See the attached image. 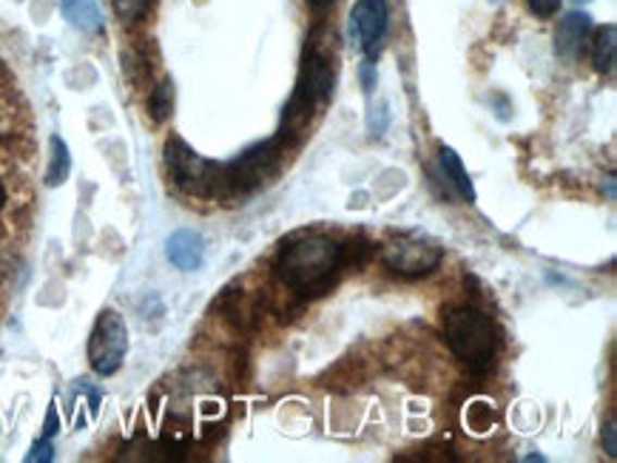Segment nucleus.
Segmentation results:
<instances>
[{"label":"nucleus","mask_w":617,"mask_h":463,"mask_svg":"<svg viewBox=\"0 0 617 463\" xmlns=\"http://www.w3.org/2000/svg\"><path fill=\"white\" fill-rule=\"evenodd\" d=\"M345 262V250L331 236L305 234L287 242L276 256V273L291 290L305 296L322 293Z\"/></svg>","instance_id":"nucleus-1"},{"label":"nucleus","mask_w":617,"mask_h":463,"mask_svg":"<svg viewBox=\"0 0 617 463\" xmlns=\"http://www.w3.org/2000/svg\"><path fill=\"white\" fill-rule=\"evenodd\" d=\"M444 339L456 359L464 361L472 373H486L493 367V359L498 353V333H495L493 318L481 310H449L444 318Z\"/></svg>","instance_id":"nucleus-2"},{"label":"nucleus","mask_w":617,"mask_h":463,"mask_svg":"<svg viewBox=\"0 0 617 463\" xmlns=\"http://www.w3.org/2000/svg\"><path fill=\"white\" fill-rule=\"evenodd\" d=\"M331 86H333V68L331 60L322 49L310 46V52L305 54V66H301L299 83L291 97V103L285 109V123H282V140L299 134L305 125L310 123L313 111L331 100Z\"/></svg>","instance_id":"nucleus-3"},{"label":"nucleus","mask_w":617,"mask_h":463,"mask_svg":"<svg viewBox=\"0 0 617 463\" xmlns=\"http://www.w3.org/2000/svg\"><path fill=\"white\" fill-rule=\"evenodd\" d=\"M165 168L180 191L197 199L225 197V162H211L199 157L192 146L180 137L165 142Z\"/></svg>","instance_id":"nucleus-4"},{"label":"nucleus","mask_w":617,"mask_h":463,"mask_svg":"<svg viewBox=\"0 0 617 463\" xmlns=\"http://www.w3.org/2000/svg\"><path fill=\"white\" fill-rule=\"evenodd\" d=\"M128 355V327L118 310H103L95 322V330L88 336V364L97 375L120 373Z\"/></svg>","instance_id":"nucleus-5"},{"label":"nucleus","mask_w":617,"mask_h":463,"mask_svg":"<svg viewBox=\"0 0 617 463\" xmlns=\"http://www.w3.org/2000/svg\"><path fill=\"white\" fill-rule=\"evenodd\" d=\"M280 157V140H271L248 148L234 162H225V197L222 199H236L254 191L264 177H271L273 171H276Z\"/></svg>","instance_id":"nucleus-6"},{"label":"nucleus","mask_w":617,"mask_h":463,"mask_svg":"<svg viewBox=\"0 0 617 463\" xmlns=\"http://www.w3.org/2000/svg\"><path fill=\"white\" fill-rule=\"evenodd\" d=\"M441 259H444V250L439 245L416 239V236H398L382 248L384 265L407 279H419V276L433 273L441 265Z\"/></svg>","instance_id":"nucleus-7"},{"label":"nucleus","mask_w":617,"mask_h":463,"mask_svg":"<svg viewBox=\"0 0 617 463\" xmlns=\"http://www.w3.org/2000/svg\"><path fill=\"white\" fill-rule=\"evenodd\" d=\"M390 12L387 0H356L350 12V35L365 52V58L375 60L382 54L384 40H387Z\"/></svg>","instance_id":"nucleus-8"},{"label":"nucleus","mask_w":617,"mask_h":463,"mask_svg":"<svg viewBox=\"0 0 617 463\" xmlns=\"http://www.w3.org/2000/svg\"><path fill=\"white\" fill-rule=\"evenodd\" d=\"M589 32H592V17L587 12H569L555 29V52L566 63H578L587 52Z\"/></svg>","instance_id":"nucleus-9"},{"label":"nucleus","mask_w":617,"mask_h":463,"mask_svg":"<svg viewBox=\"0 0 617 463\" xmlns=\"http://www.w3.org/2000/svg\"><path fill=\"white\" fill-rule=\"evenodd\" d=\"M165 256L180 271H199L206 262V239L192 228H180L165 242Z\"/></svg>","instance_id":"nucleus-10"},{"label":"nucleus","mask_w":617,"mask_h":463,"mask_svg":"<svg viewBox=\"0 0 617 463\" xmlns=\"http://www.w3.org/2000/svg\"><path fill=\"white\" fill-rule=\"evenodd\" d=\"M60 12H63V17L72 23L74 29L86 32V35H100L106 29L103 12H100L97 0H63Z\"/></svg>","instance_id":"nucleus-11"},{"label":"nucleus","mask_w":617,"mask_h":463,"mask_svg":"<svg viewBox=\"0 0 617 463\" xmlns=\"http://www.w3.org/2000/svg\"><path fill=\"white\" fill-rule=\"evenodd\" d=\"M439 165H441V174H444V179H449V185H453V188H456V191L461 193L464 199H467V202H476V188H472L470 174H467L461 157H458L453 148L441 146Z\"/></svg>","instance_id":"nucleus-12"},{"label":"nucleus","mask_w":617,"mask_h":463,"mask_svg":"<svg viewBox=\"0 0 617 463\" xmlns=\"http://www.w3.org/2000/svg\"><path fill=\"white\" fill-rule=\"evenodd\" d=\"M615 60H617V26L615 23H606L603 29L595 32L592 37V63L601 74L615 72Z\"/></svg>","instance_id":"nucleus-13"},{"label":"nucleus","mask_w":617,"mask_h":463,"mask_svg":"<svg viewBox=\"0 0 617 463\" xmlns=\"http://www.w3.org/2000/svg\"><path fill=\"white\" fill-rule=\"evenodd\" d=\"M69 174H72V154H69V146L63 142V137L54 134L52 142H49V165H46V185L49 188H60L66 183Z\"/></svg>","instance_id":"nucleus-14"},{"label":"nucleus","mask_w":617,"mask_h":463,"mask_svg":"<svg viewBox=\"0 0 617 463\" xmlns=\"http://www.w3.org/2000/svg\"><path fill=\"white\" fill-rule=\"evenodd\" d=\"M495 424H498V412L484 398H476L467 406V412H464V427L470 429L472 435H490L495 429Z\"/></svg>","instance_id":"nucleus-15"},{"label":"nucleus","mask_w":617,"mask_h":463,"mask_svg":"<svg viewBox=\"0 0 617 463\" xmlns=\"http://www.w3.org/2000/svg\"><path fill=\"white\" fill-rule=\"evenodd\" d=\"M148 111H151V117L157 123H165L171 117V111H174V83L171 80H162L151 97H148Z\"/></svg>","instance_id":"nucleus-16"},{"label":"nucleus","mask_w":617,"mask_h":463,"mask_svg":"<svg viewBox=\"0 0 617 463\" xmlns=\"http://www.w3.org/2000/svg\"><path fill=\"white\" fill-rule=\"evenodd\" d=\"M148 3H151V0H111L114 15H118L123 23L143 21L148 12Z\"/></svg>","instance_id":"nucleus-17"},{"label":"nucleus","mask_w":617,"mask_h":463,"mask_svg":"<svg viewBox=\"0 0 617 463\" xmlns=\"http://www.w3.org/2000/svg\"><path fill=\"white\" fill-rule=\"evenodd\" d=\"M26 461H29V463H49V461H54L52 438H40V441H35V447H32V452H29V455H26Z\"/></svg>","instance_id":"nucleus-18"},{"label":"nucleus","mask_w":617,"mask_h":463,"mask_svg":"<svg viewBox=\"0 0 617 463\" xmlns=\"http://www.w3.org/2000/svg\"><path fill=\"white\" fill-rule=\"evenodd\" d=\"M527 3L538 17L558 15V7H560V0H527Z\"/></svg>","instance_id":"nucleus-19"},{"label":"nucleus","mask_w":617,"mask_h":463,"mask_svg":"<svg viewBox=\"0 0 617 463\" xmlns=\"http://www.w3.org/2000/svg\"><path fill=\"white\" fill-rule=\"evenodd\" d=\"M603 443H606V455L617 458V429H615V421H609V424L603 427Z\"/></svg>","instance_id":"nucleus-20"},{"label":"nucleus","mask_w":617,"mask_h":463,"mask_svg":"<svg viewBox=\"0 0 617 463\" xmlns=\"http://www.w3.org/2000/svg\"><path fill=\"white\" fill-rule=\"evenodd\" d=\"M58 427H60V418H58V406H49V412H46V424H44V438H54L58 435Z\"/></svg>","instance_id":"nucleus-21"},{"label":"nucleus","mask_w":617,"mask_h":463,"mask_svg":"<svg viewBox=\"0 0 617 463\" xmlns=\"http://www.w3.org/2000/svg\"><path fill=\"white\" fill-rule=\"evenodd\" d=\"M310 7L313 9H328V7H333V3H336V0H308Z\"/></svg>","instance_id":"nucleus-22"},{"label":"nucleus","mask_w":617,"mask_h":463,"mask_svg":"<svg viewBox=\"0 0 617 463\" xmlns=\"http://www.w3.org/2000/svg\"><path fill=\"white\" fill-rule=\"evenodd\" d=\"M7 205V191H3V183H0V211Z\"/></svg>","instance_id":"nucleus-23"},{"label":"nucleus","mask_w":617,"mask_h":463,"mask_svg":"<svg viewBox=\"0 0 617 463\" xmlns=\"http://www.w3.org/2000/svg\"><path fill=\"white\" fill-rule=\"evenodd\" d=\"M572 3H589V0H572Z\"/></svg>","instance_id":"nucleus-24"}]
</instances>
